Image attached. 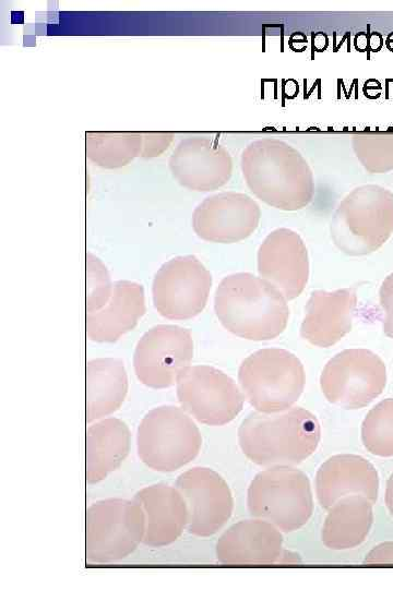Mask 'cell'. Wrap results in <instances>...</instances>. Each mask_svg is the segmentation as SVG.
Instances as JSON below:
<instances>
[{
    "label": "cell",
    "mask_w": 393,
    "mask_h": 589,
    "mask_svg": "<svg viewBox=\"0 0 393 589\" xmlns=\"http://www.w3.org/2000/svg\"><path fill=\"white\" fill-rule=\"evenodd\" d=\"M330 230L336 248L347 255L379 250L393 233V193L377 184L355 188L335 209Z\"/></svg>",
    "instance_id": "obj_4"
},
{
    "label": "cell",
    "mask_w": 393,
    "mask_h": 589,
    "mask_svg": "<svg viewBox=\"0 0 393 589\" xmlns=\"http://www.w3.org/2000/svg\"><path fill=\"white\" fill-rule=\"evenodd\" d=\"M361 441L376 456H393V398L380 401L367 413L361 424Z\"/></svg>",
    "instance_id": "obj_26"
},
{
    "label": "cell",
    "mask_w": 393,
    "mask_h": 589,
    "mask_svg": "<svg viewBox=\"0 0 393 589\" xmlns=\"http://www.w3.org/2000/svg\"><path fill=\"white\" fill-rule=\"evenodd\" d=\"M128 392V377L120 359L97 358L86 362V422L102 419L120 408Z\"/></svg>",
    "instance_id": "obj_24"
},
{
    "label": "cell",
    "mask_w": 393,
    "mask_h": 589,
    "mask_svg": "<svg viewBox=\"0 0 393 589\" xmlns=\"http://www.w3.org/2000/svg\"><path fill=\"white\" fill-rule=\"evenodd\" d=\"M386 369L382 359L367 349H346L327 361L320 386L325 398L345 409H360L384 389Z\"/></svg>",
    "instance_id": "obj_9"
},
{
    "label": "cell",
    "mask_w": 393,
    "mask_h": 589,
    "mask_svg": "<svg viewBox=\"0 0 393 589\" xmlns=\"http://www.w3.org/2000/svg\"><path fill=\"white\" fill-rule=\"evenodd\" d=\"M238 441L243 454L259 466H296L317 449L320 425L301 407L273 413L257 410L241 422Z\"/></svg>",
    "instance_id": "obj_3"
},
{
    "label": "cell",
    "mask_w": 393,
    "mask_h": 589,
    "mask_svg": "<svg viewBox=\"0 0 393 589\" xmlns=\"http://www.w3.org/2000/svg\"><path fill=\"white\" fill-rule=\"evenodd\" d=\"M214 309L227 330L255 341L276 338L289 320L281 291L250 273L226 276L216 289Z\"/></svg>",
    "instance_id": "obj_2"
},
{
    "label": "cell",
    "mask_w": 393,
    "mask_h": 589,
    "mask_svg": "<svg viewBox=\"0 0 393 589\" xmlns=\"http://www.w3.org/2000/svg\"><path fill=\"white\" fill-rule=\"evenodd\" d=\"M85 556L91 563H110L130 555L144 537L145 516L133 500L108 498L86 509Z\"/></svg>",
    "instance_id": "obj_8"
},
{
    "label": "cell",
    "mask_w": 393,
    "mask_h": 589,
    "mask_svg": "<svg viewBox=\"0 0 393 589\" xmlns=\"http://www.w3.org/2000/svg\"><path fill=\"white\" fill-rule=\"evenodd\" d=\"M243 396L255 408L273 413L291 408L306 382L301 361L281 348H265L247 357L238 371Z\"/></svg>",
    "instance_id": "obj_5"
},
{
    "label": "cell",
    "mask_w": 393,
    "mask_h": 589,
    "mask_svg": "<svg viewBox=\"0 0 393 589\" xmlns=\"http://www.w3.org/2000/svg\"><path fill=\"white\" fill-rule=\"evenodd\" d=\"M352 147L369 173H385L393 170V133L354 134Z\"/></svg>",
    "instance_id": "obj_27"
},
{
    "label": "cell",
    "mask_w": 393,
    "mask_h": 589,
    "mask_svg": "<svg viewBox=\"0 0 393 589\" xmlns=\"http://www.w3.org/2000/svg\"><path fill=\"white\" fill-rule=\"evenodd\" d=\"M365 564H393V541L376 545L365 557Z\"/></svg>",
    "instance_id": "obj_31"
},
{
    "label": "cell",
    "mask_w": 393,
    "mask_h": 589,
    "mask_svg": "<svg viewBox=\"0 0 393 589\" xmlns=\"http://www.w3.org/2000/svg\"><path fill=\"white\" fill-rule=\"evenodd\" d=\"M85 478L97 483L116 470L130 450V431L120 419L106 418L86 430Z\"/></svg>",
    "instance_id": "obj_22"
},
{
    "label": "cell",
    "mask_w": 393,
    "mask_h": 589,
    "mask_svg": "<svg viewBox=\"0 0 393 589\" xmlns=\"http://www.w3.org/2000/svg\"><path fill=\"white\" fill-rule=\"evenodd\" d=\"M193 358L191 333L177 325H157L138 341L133 368L138 380L151 388H167L190 366Z\"/></svg>",
    "instance_id": "obj_12"
},
{
    "label": "cell",
    "mask_w": 393,
    "mask_h": 589,
    "mask_svg": "<svg viewBox=\"0 0 393 589\" xmlns=\"http://www.w3.org/2000/svg\"><path fill=\"white\" fill-rule=\"evenodd\" d=\"M372 503L354 494L340 498L329 508L321 539L332 550H347L361 544L372 526Z\"/></svg>",
    "instance_id": "obj_23"
},
{
    "label": "cell",
    "mask_w": 393,
    "mask_h": 589,
    "mask_svg": "<svg viewBox=\"0 0 393 589\" xmlns=\"http://www.w3.org/2000/svg\"><path fill=\"white\" fill-rule=\"evenodd\" d=\"M201 445L196 424L176 406L150 410L138 428V455L156 471L170 472L183 467L196 457Z\"/></svg>",
    "instance_id": "obj_7"
},
{
    "label": "cell",
    "mask_w": 393,
    "mask_h": 589,
    "mask_svg": "<svg viewBox=\"0 0 393 589\" xmlns=\"http://www.w3.org/2000/svg\"><path fill=\"white\" fill-rule=\"evenodd\" d=\"M379 492V477L372 464L359 455L342 454L330 457L315 476V494L320 505L329 509L347 495H362L372 504Z\"/></svg>",
    "instance_id": "obj_18"
},
{
    "label": "cell",
    "mask_w": 393,
    "mask_h": 589,
    "mask_svg": "<svg viewBox=\"0 0 393 589\" xmlns=\"http://www.w3.org/2000/svg\"><path fill=\"white\" fill-rule=\"evenodd\" d=\"M283 537L273 524L246 519L230 526L216 543V556L223 564H273L282 553Z\"/></svg>",
    "instance_id": "obj_19"
},
{
    "label": "cell",
    "mask_w": 393,
    "mask_h": 589,
    "mask_svg": "<svg viewBox=\"0 0 393 589\" xmlns=\"http://www.w3.org/2000/svg\"><path fill=\"white\" fill-rule=\"evenodd\" d=\"M143 509L145 530L142 542L159 548L175 542L188 525V508L177 488L157 483L141 489L133 498Z\"/></svg>",
    "instance_id": "obj_20"
},
{
    "label": "cell",
    "mask_w": 393,
    "mask_h": 589,
    "mask_svg": "<svg viewBox=\"0 0 393 589\" xmlns=\"http://www.w3.org/2000/svg\"><path fill=\"white\" fill-rule=\"evenodd\" d=\"M176 488L188 508V531L196 537H210L229 520L234 498L227 482L216 471L193 467L182 472Z\"/></svg>",
    "instance_id": "obj_13"
},
{
    "label": "cell",
    "mask_w": 393,
    "mask_h": 589,
    "mask_svg": "<svg viewBox=\"0 0 393 589\" xmlns=\"http://www.w3.org/2000/svg\"><path fill=\"white\" fill-rule=\"evenodd\" d=\"M258 272L286 300L297 298L309 278V257L301 237L288 228L271 231L258 251Z\"/></svg>",
    "instance_id": "obj_16"
},
{
    "label": "cell",
    "mask_w": 393,
    "mask_h": 589,
    "mask_svg": "<svg viewBox=\"0 0 393 589\" xmlns=\"http://www.w3.org/2000/svg\"><path fill=\"white\" fill-rule=\"evenodd\" d=\"M182 409L206 425H224L242 410L245 397L236 382L210 365L188 366L177 380Z\"/></svg>",
    "instance_id": "obj_10"
},
{
    "label": "cell",
    "mask_w": 393,
    "mask_h": 589,
    "mask_svg": "<svg viewBox=\"0 0 393 589\" xmlns=\"http://www.w3.org/2000/svg\"><path fill=\"white\" fill-rule=\"evenodd\" d=\"M384 500L390 514L393 516V472L386 481Z\"/></svg>",
    "instance_id": "obj_32"
},
{
    "label": "cell",
    "mask_w": 393,
    "mask_h": 589,
    "mask_svg": "<svg viewBox=\"0 0 393 589\" xmlns=\"http://www.w3.org/2000/svg\"><path fill=\"white\" fill-rule=\"evenodd\" d=\"M241 171L250 191L281 211L305 208L314 195L312 170L294 146L276 137H261L241 153Z\"/></svg>",
    "instance_id": "obj_1"
},
{
    "label": "cell",
    "mask_w": 393,
    "mask_h": 589,
    "mask_svg": "<svg viewBox=\"0 0 393 589\" xmlns=\"http://www.w3.org/2000/svg\"><path fill=\"white\" fill-rule=\"evenodd\" d=\"M143 145L141 157L153 158L160 156L171 142L174 134L170 132H144L142 133Z\"/></svg>",
    "instance_id": "obj_29"
},
{
    "label": "cell",
    "mask_w": 393,
    "mask_h": 589,
    "mask_svg": "<svg viewBox=\"0 0 393 589\" xmlns=\"http://www.w3.org/2000/svg\"><path fill=\"white\" fill-rule=\"evenodd\" d=\"M142 145V133L138 132H88L85 155L96 166L117 169L141 157Z\"/></svg>",
    "instance_id": "obj_25"
},
{
    "label": "cell",
    "mask_w": 393,
    "mask_h": 589,
    "mask_svg": "<svg viewBox=\"0 0 393 589\" xmlns=\"http://www.w3.org/2000/svg\"><path fill=\"white\" fill-rule=\"evenodd\" d=\"M144 313L142 285L118 280L114 284L107 304L98 311L86 313V336L97 342H114L132 330Z\"/></svg>",
    "instance_id": "obj_21"
},
{
    "label": "cell",
    "mask_w": 393,
    "mask_h": 589,
    "mask_svg": "<svg viewBox=\"0 0 393 589\" xmlns=\"http://www.w3.org/2000/svg\"><path fill=\"white\" fill-rule=\"evenodd\" d=\"M168 167L177 182L192 191L210 192L225 185L233 173V158L217 141L201 135L182 139Z\"/></svg>",
    "instance_id": "obj_15"
},
{
    "label": "cell",
    "mask_w": 393,
    "mask_h": 589,
    "mask_svg": "<svg viewBox=\"0 0 393 589\" xmlns=\"http://www.w3.org/2000/svg\"><path fill=\"white\" fill-rule=\"evenodd\" d=\"M212 276L193 255L177 256L164 263L154 276L153 303L169 320H189L206 305Z\"/></svg>",
    "instance_id": "obj_11"
},
{
    "label": "cell",
    "mask_w": 393,
    "mask_h": 589,
    "mask_svg": "<svg viewBox=\"0 0 393 589\" xmlns=\"http://www.w3.org/2000/svg\"><path fill=\"white\" fill-rule=\"evenodd\" d=\"M112 288L107 267L94 254L86 252V313L104 308Z\"/></svg>",
    "instance_id": "obj_28"
},
{
    "label": "cell",
    "mask_w": 393,
    "mask_h": 589,
    "mask_svg": "<svg viewBox=\"0 0 393 589\" xmlns=\"http://www.w3.org/2000/svg\"><path fill=\"white\" fill-rule=\"evenodd\" d=\"M247 504L253 517L284 532L298 530L313 512L310 481L294 466L269 467L251 481Z\"/></svg>",
    "instance_id": "obj_6"
},
{
    "label": "cell",
    "mask_w": 393,
    "mask_h": 589,
    "mask_svg": "<svg viewBox=\"0 0 393 589\" xmlns=\"http://www.w3.org/2000/svg\"><path fill=\"white\" fill-rule=\"evenodd\" d=\"M260 219V206L251 196L228 191L207 196L195 207L192 228L204 241L235 243L250 237Z\"/></svg>",
    "instance_id": "obj_14"
},
{
    "label": "cell",
    "mask_w": 393,
    "mask_h": 589,
    "mask_svg": "<svg viewBox=\"0 0 393 589\" xmlns=\"http://www.w3.org/2000/svg\"><path fill=\"white\" fill-rule=\"evenodd\" d=\"M380 304L384 310V334L393 339V273L388 275L380 287Z\"/></svg>",
    "instance_id": "obj_30"
},
{
    "label": "cell",
    "mask_w": 393,
    "mask_h": 589,
    "mask_svg": "<svg viewBox=\"0 0 393 589\" xmlns=\"http://www.w3.org/2000/svg\"><path fill=\"white\" fill-rule=\"evenodd\" d=\"M356 304L352 288L313 291L306 305L300 336L313 346L335 345L352 329Z\"/></svg>",
    "instance_id": "obj_17"
}]
</instances>
